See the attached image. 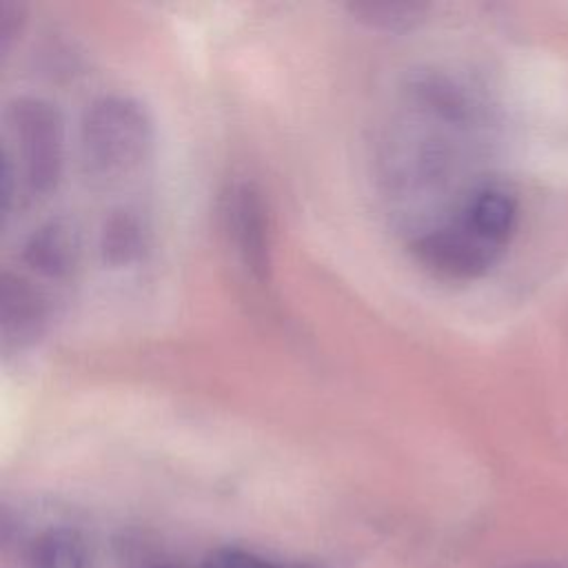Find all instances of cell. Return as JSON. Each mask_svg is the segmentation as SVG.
I'll use <instances>...</instances> for the list:
<instances>
[{
  "mask_svg": "<svg viewBox=\"0 0 568 568\" xmlns=\"http://www.w3.org/2000/svg\"><path fill=\"white\" fill-rule=\"evenodd\" d=\"M153 126L146 109L120 93L95 98L80 122L82 162L98 180H118L149 155Z\"/></svg>",
  "mask_w": 568,
  "mask_h": 568,
  "instance_id": "cell-1",
  "label": "cell"
},
{
  "mask_svg": "<svg viewBox=\"0 0 568 568\" xmlns=\"http://www.w3.org/2000/svg\"><path fill=\"white\" fill-rule=\"evenodd\" d=\"M7 126L16 140L24 184L38 195L51 193L60 180L64 153V129L58 109L40 98H16L7 106Z\"/></svg>",
  "mask_w": 568,
  "mask_h": 568,
  "instance_id": "cell-2",
  "label": "cell"
},
{
  "mask_svg": "<svg viewBox=\"0 0 568 568\" xmlns=\"http://www.w3.org/2000/svg\"><path fill=\"white\" fill-rule=\"evenodd\" d=\"M413 253L430 271L455 277L470 280L486 273L499 255V248L490 246L477 233H473L462 220L422 233L413 242Z\"/></svg>",
  "mask_w": 568,
  "mask_h": 568,
  "instance_id": "cell-3",
  "label": "cell"
},
{
  "mask_svg": "<svg viewBox=\"0 0 568 568\" xmlns=\"http://www.w3.org/2000/svg\"><path fill=\"white\" fill-rule=\"evenodd\" d=\"M224 217L242 264L253 273V277L264 280L271 266L268 217L255 186H233L226 197Z\"/></svg>",
  "mask_w": 568,
  "mask_h": 568,
  "instance_id": "cell-4",
  "label": "cell"
},
{
  "mask_svg": "<svg viewBox=\"0 0 568 568\" xmlns=\"http://www.w3.org/2000/svg\"><path fill=\"white\" fill-rule=\"evenodd\" d=\"M11 555L18 568H93V555L87 537L67 524H51L18 537Z\"/></svg>",
  "mask_w": 568,
  "mask_h": 568,
  "instance_id": "cell-5",
  "label": "cell"
},
{
  "mask_svg": "<svg viewBox=\"0 0 568 568\" xmlns=\"http://www.w3.org/2000/svg\"><path fill=\"white\" fill-rule=\"evenodd\" d=\"M49 308L44 297L20 275L2 273L0 293V324L4 351H20L31 346L44 331Z\"/></svg>",
  "mask_w": 568,
  "mask_h": 568,
  "instance_id": "cell-6",
  "label": "cell"
},
{
  "mask_svg": "<svg viewBox=\"0 0 568 568\" xmlns=\"http://www.w3.org/2000/svg\"><path fill=\"white\" fill-rule=\"evenodd\" d=\"M22 260L51 280L69 277L80 260V231L69 217H53L40 224L22 248Z\"/></svg>",
  "mask_w": 568,
  "mask_h": 568,
  "instance_id": "cell-7",
  "label": "cell"
},
{
  "mask_svg": "<svg viewBox=\"0 0 568 568\" xmlns=\"http://www.w3.org/2000/svg\"><path fill=\"white\" fill-rule=\"evenodd\" d=\"M459 220L490 246L501 251L515 229L517 202L508 191L499 186H486L468 200Z\"/></svg>",
  "mask_w": 568,
  "mask_h": 568,
  "instance_id": "cell-8",
  "label": "cell"
},
{
  "mask_svg": "<svg viewBox=\"0 0 568 568\" xmlns=\"http://www.w3.org/2000/svg\"><path fill=\"white\" fill-rule=\"evenodd\" d=\"M149 244V231L144 220L129 209L113 211L100 231V255L111 268L135 264Z\"/></svg>",
  "mask_w": 568,
  "mask_h": 568,
  "instance_id": "cell-9",
  "label": "cell"
},
{
  "mask_svg": "<svg viewBox=\"0 0 568 568\" xmlns=\"http://www.w3.org/2000/svg\"><path fill=\"white\" fill-rule=\"evenodd\" d=\"M348 11L364 24L375 29H410L415 27L424 13L426 4L417 2H355L348 4Z\"/></svg>",
  "mask_w": 568,
  "mask_h": 568,
  "instance_id": "cell-10",
  "label": "cell"
},
{
  "mask_svg": "<svg viewBox=\"0 0 568 568\" xmlns=\"http://www.w3.org/2000/svg\"><path fill=\"white\" fill-rule=\"evenodd\" d=\"M200 568H308V566L273 559V557L242 550V548H224V550L211 552Z\"/></svg>",
  "mask_w": 568,
  "mask_h": 568,
  "instance_id": "cell-11",
  "label": "cell"
},
{
  "mask_svg": "<svg viewBox=\"0 0 568 568\" xmlns=\"http://www.w3.org/2000/svg\"><path fill=\"white\" fill-rule=\"evenodd\" d=\"M22 27V9L13 2H0V49L7 51Z\"/></svg>",
  "mask_w": 568,
  "mask_h": 568,
  "instance_id": "cell-12",
  "label": "cell"
},
{
  "mask_svg": "<svg viewBox=\"0 0 568 568\" xmlns=\"http://www.w3.org/2000/svg\"><path fill=\"white\" fill-rule=\"evenodd\" d=\"M140 568H186V566H178V564H169V561H149Z\"/></svg>",
  "mask_w": 568,
  "mask_h": 568,
  "instance_id": "cell-13",
  "label": "cell"
},
{
  "mask_svg": "<svg viewBox=\"0 0 568 568\" xmlns=\"http://www.w3.org/2000/svg\"><path fill=\"white\" fill-rule=\"evenodd\" d=\"M517 568H557V566H550V564H528V566H517Z\"/></svg>",
  "mask_w": 568,
  "mask_h": 568,
  "instance_id": "cell-14",
  "label": "cell"
}]
</instances>
